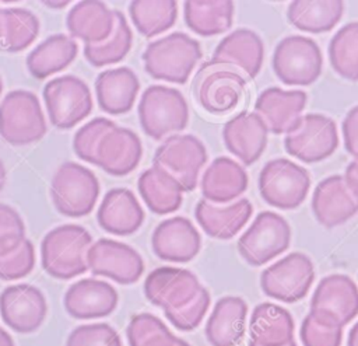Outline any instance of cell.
<instances>
[{"mask_svg":"<svg viewBox=\"0 0 358 346\" xmlns=\"http://www.w3.org/2000/svg\"><path fill=\"white\" fill-rule=\"evenodd\" d=\"M137 115L143 132L154 140H161L187 126L189 105L179 90L151 84L141 92Z\"/></svg>","mask_w":358,"mask_h":346,"instance_id":"3","label":"cell"},{"mask_svg":"<svg viewBox=\"0 0 358 346\" xmlns=\"http://www.w3.org/2000/svg\"><path fill=\"white\" fill-rule=\"evenodd\" d=\"M248 174L235 160L221 155L211 161L201 175L200 188L203 199L210 203H229L248 188Z\"/></svg>","mask_w":358,"mask_h":346,"instance_id":"28","label":"cell"},{"mask_svg":"<svg viewBox=\"0 0 358 346\" xmlns=\"http://www.w3.org/2000/svg\"><path fill=\"white\" fill-rule=\"evenodd\" d=\"M126 335L130 346H175L178 339L162 319L150 312L133 315Z\"/></svg>","mask_w":358,"mask_h":346,"instance_id":"40","label":"cell"},{"mask_svg":"<svg viewBox=\"0 0 358 346\" xmlns=\"http://www.w3.org/2000/svg\"><path fill=\"white\" fill-rule=\"evenodd\" d=\"M246 77L235 67L208 60L204 62L192 83L196 102L211 115H224L235 109L246 90Z\"/></svg>","mask_w":358,"mask_h":346,"instance_id":"4","label":"cell"},{"mask_svg":"<svg viewBox=\"0 0 358 346\" xmlns=\"http://www.w3.org/2000/svg\"><path fill=\"white\" fill-rule=\"evenodd\" d=\"M253 213L249 199L242 198L228 206H215L200 199L194 207V217L201 230L215 240H231L248 223Z\"/></svg>","mask_w":358,"mask_h":346,"instance_id":"29","label":"cell"},{"mask_svg":"<svg viewBox=\"0 0 358 346\" xmlns=\"http://www.w3.org/2000/svg\"><path fill=\"white\" fill-rule=\"evenodd\" d=\"M268 129L257 112L242 111L222 127V140L227 150L245 165L260 158L267 146Z\"/></svg>","mask_w":358,"mask_h":346,"instance_id":"21","label":"cell"},{"mask_svg":"<svg viewBox=\"0 0 358 346\" xmlns=\"http://www.w3.org/2000/svg\"><path fill=\"white\" fill-rule=\"evenodd\" d=\"M3 34H4V8H0V50L3 43Z\"/></svg>","mask_w":358,"mask_h":346,"instance_id":"53","label":"cell"},{"mask_svg":"<svg viewBox=\"0 0 358 346\" xmlns=\"http://www.w3.org/2000/svg\"><path fill=\"white\" fill-rule=\"evenodd\" d=\"M145 219L137 196L127 188L109 189L96 210L98 226L117 237H127L140 230Z\"/></svg>","mask_w":358,"mask_h":346,"instance_id":"23","label":"cell"},{"mask_svg":"<svg viewBox=\"0 0 358 346\" xmlns=\"http://www.w3.org/2000/svg\"><path fill=\"white\" fill-rule=\"evenodd\" d=\"M341 127L345 150L358 160V105L348 111Z\"/></svg>","mask_w":358,"mask_h":346,"instance_id":"47","label":"cell"},{"mask_svg":"<svg viewBox=\"0 0 358 346\" xmlns=\"http://www.w3.org/2000/svg\"><path fill=\"white\" fill-rule=\"evenodd\" d=\"M309 315L322 326L341 328L358 315V287L345 275H329L316 286Z\"/></svg>","mask_w":358,"mask_h":346,"instance_id":"8","label":"cell"},{"mask_svg":"<svg viewBox=\"0 0 358 346\" xmlns=\"http://www.w3.org/2000/svg\"><path fill=\"white\" fill-rule=\"evenodd\" d=\"M41 21L35 13L24 7L4 8V34L1 52L17 53L25 50L38 38Z\"/></svg>","mask_w":358,"mask_h":346,"instance_id":"38","label":"cell"},{"mask_svg":"<svg viewBox=\"0 0 358 346\" xmlns=\"http://www.w3.org/2000/svg\"><path fill=\"white\" fill-rule=\"evenodd\" d=\"M249 346H257V345H255L253 342H249ZM287 346H296V343H295V342H291V343L287 345Z\"/></svg>","mask_w":358,"mask_h":346,"instance_id":"55","label":"cell"},{"mask_svg":"<svg viewBox=\"0 0 358 346\" xmlns=\"http://www.w3.org/2000/svg\"><path fill=\"white\" fill-rule=\"evenodd\" d=\"M116 126V123L108 118L98 116L84 123L73 137V150L76 155L84 162L96 164V148L101 139Z\"/></svg>","mask_w":358,"mask_h":346,"instance_id":"41","label":"cell"},{"mask_svg":"<svg viewBox=\"0 0 358 346\" xmlns=\"http://www.w3.org/2000/svg\"><path fill=\"white\" fill-rule=\"evenodd\" d=\"M77 55L78 43L76 39L64 34H53L28 53L25 64L32 77L45 80L67 69Z\"/></svg>","mask_w":358,"mask_h":346,"instance_id":"33","label":"cell"},{"mask_svg":"<svg viewBox=\"0 0 358 346\" xmlns=\"http://www.w3.org/2000/svg\"><path fill=\"white\" fill-rule=\"evenodd\" d=\"M151 248L161 261L186 263L200 252L201 237L187 217L173 216L157 224L151 235Z\"/></svg>","mask_w":358,"mask_h":346,"instance_id":"18","label":"cell"},{"mask_svg":"<svg viewBox=\"0 0 358 346\" xmlns=\"http://www.w3.org/2000/svg\"><path fill=\"white\" fill-rule=\"evenodd\" d=\"M143 158V143L138 134L123 126H115L99 141L96 167L112 177L133 172Z\"/></svg>","mask_w":358,"mask_h":346,"instance_id":"20","label":"cell"},{"mask_svg":"<svg viewBox=\"0 0 358 346\" xmlns=\"http://www.w3.org/2000/svg\"><path fill=\"white\" fill-rule=\"evenodd\" d=\"M137 189L151 213L166 216L179 210L185 189L178 179L159 165L144 169L137 179Z\"/></svg>","mask_w":358,"mask_h":346,"instance_id":"31","label":"cell"},{"mask_svg":"<svg viewBox=\"0 0 358 346\" xmlns=\"http://www.w3.org/2000/svg\"><path fill=\"white\" fill-rule=\"evenodd\" d=\"M35 247L27 238L14 252L0 258V280L13 282L28 276L35 268Z\"/></svg>","mask_w":358,"mask_h":346,"instance_id":"45","label":"cell"},{"mask_svg":"<svg viewBox=\"0 0 358 346\" xmlns=\"http://www.w3.org/2000/svg\"><path fill=\"white\" fill-rule=\"evenodd\" d=\"M248 304L236 296L221 297L206 324V338L211 346L238 345L246 328Z\"/></svg>","mask_w":358,"mask_h":346,"instance_id":"30","label":"cell"},{"mask_svg":"<svg viewBox=\"0 0 358 346\" xmlns=\"http://www.w3.org/2000/svg\"><path fill=\"white\" fill-rule=\"evenodd\" d=\"M289 242L288 221L274 212H262L238 240V252L246 263L262 266L288 249Z\"/></svg>","mask_w":358,"mask_h":346,"instance_id":"11","label":"cell"},{"mask_svg":"<svg viewBox=\"0 0 358 346\" xmlns=\"http://www.w3.org/2000/svg\"><path fill=\"white\" fill-rule=\"evenodd\" d=\"M140 92V81L133 69L127 66L101 71L95 78V97L98 106L108 115L127 113Z\"/></svg>","mask_w":358,"mask_h":346,"instance_id":"24","label":"cell"},{"mask_svg":"<svg viewBox=\"0 0 358 346\" xmlns=\"http://www.w3.org/2000/svg\"><path fill=\"white\" fill-rule=\"evenodd\" d=\"M347 346H358V322L351 328V331L348 333Z\"/></svg>","mask_w":358,"mask_h":346,"instance_id":"50","label":"cell"},{"mask_svg":"<svg viewBox=\"0 0 358 346\" xmlns=\"http://www.w3.org/2000/svg\"><path fill=\"white\" fill-rule=\"evenodd\" d=\"M66 27L70 36L84 45L101 43L113 32L115 10L99 0L78 1L69 10Z\"/></svg>","mask_w":358,"mask_h":346,"instance_id":"27","label":"cell"},{"mask_svg":"<svg viewBox=\"0 0 358 346\" xmlns=\"http://www.w3.org/2000/svg\"><path fill=\"white\" fill-rule=\"evenodd\" d=\"M66 346H122V340L109 324L95 322L74 328L67 336Z\"/></svg>","mask_w":358,"mask_h":346,"instance_id":"44","label":"cell"},{"mask_svg":"<svg viewBox=\"0 0 358 346\" xmlns=\"http://www.w3.org/2000/svg\"><path fill=\"white\" fill-rule=\"evenodd\" d=\"M337 146L336 122L320 113L303 115L298 126L284 139L285 151L303 162H319L330 157Z\"/></svg>","mask_w":358,"mask_h":346,"instance_id":"14","label":"cell"},{"mask_svg":"<svg viewBox=\"0 0 358 346\" xmlns=\"http://www.w3.org/2000/svg\"><path fill=\"white\" fill-rule=\"evenodd\" d=\"M308 95L305 91H285L278 87L263 90L256 102L255 111L263 118L267 129L274 134L292 132L302 119Z\"/></svg>","mask_w":358,"mask_h":346,"instance_id":"22","label":"cell"},{"mask_svg":"<svg viewBox=\"0 0 358 346\" xmlns=\"http://www.w3.org/2000/svg\"><path fill=\"white\" fill-rule=\"evenodd\" d=\"M201 56L200 42L176 31L150 42L141 59L145 73L154 80L185 84Z\"/></svg>","mask_w":358,"mask_h":346,"instance_id":"1","label":"cell"},{"mask_svg":"<svg viewBox=\"0 0 358 346\" xmlns=\"http://www.w3.org/2000/svg\"><path fill=\"white\" fill-rule=\"evenodd\" d=\"M0 346H15L11 335L3 328H0Z\"/></svg>","mask_w":358,"mask_h":346,"instance_id":"49","label":"cell"},{"mask_svg":"<svg viewBox=\"0 0 358 346\" xmlns=\"http://www.w3.org/2000/svg\"><path fill=\"white\" fill-rule=\"evenodd\" d=\"M3 92V80H1V76H0V95Z\"/></svg>","mask_w":358,"mask_h":346,"instance_id":"56","label":"cell"},{"mask_svg":"<svg viewBox=\"0 0 358 346\" xmlns=\"http://www.w3.org/2000/svg\"><path fill=\"white\" fill-rule=\"evenodd\" d=\"M127 10L134 28L144 38L171 29L178 20V1L175 0H134L129 3Z\"/></svg>","mask_w":358,"mask_h":346,"instance_id":"36","label":"cell"},{"mask_svg":"<svg viewBox=\"0 0 358 346\" xmlns=\"http://www.w3.org/2000/svg\"><path fill=\"white\" fill-rule=\"evenodd\" d=\"M312 210L322 226L331 228L343 224L358 212V200L350 192L344 177L331 175L316 185Z\"/></svg>","mask_w":358,"mask_h":346,"instance_id":"25","label":"cell"},{"mask_svg":"<svg viewBox=\"0 0 358 346\" xmlns=\"http://www.w3.org/2000/svg\"><path fill=\"white\" fill-rule=\"evenodd\" d=\"M344 181H345L350 192L358 200V160H354L347 165V169L344 174Z\"/></svg>","mask_w":358,"mask_h":346,"instance_id":"48","label":"cell"},{"mask_svg":"<svg viewBox=\"0 0 358 346\" xmlns=\"http://www.w3.org/2000/svg\"><path fill=\"white\" fill-rule=\"evenodd\" d=\"M315 280V268L309 256L291 252L260 275V286L266 296L291 304L302 300Z\"/></svg>","mask_w":358,"mask_h":346,"instance_id":"12","label":"cell"},{"mask_svg":"<svg viewBox=\"0 0 358 346\" xmlns=\"http://www.w3.org/2000/svg\"><path fill=\"white\" fill-rule=\"evenodd\" d=\"M39 98L28 90H13L0 102V136L11 146H28L46 134Z\"/></svg>","mask_w":358,"mask_h":346,"instance_id":"6","label":"cell"},{"mask_svg":"<svg viewBox=\"0 0 358 346\" xmlns=\"http://www.w3.org/2000/svg\"><path fill=\"white\" fill-rule=\"evenodd\" d=\"M273 70L287 85H309L322 73L323 57L317 43L301 35L281 39L273 53Z\"/></svg>","mask_w":358,"mask_h":346,"instance_id":"9","label":"cell"},{"mask_svg":"<svg viewBox=\"0 0 358 346\" xmlns=\"http://www.w3.org/2000/svg\"><path fill=\"white\" fill-rule=\"evenodd\" d=\"M235 6L229 0H187L183 3V18L187 28L200 36H214L232 27Z\"/></svg>","mask_w":358,"mask_h":346,"instance_id":"34","label":"cell"},{"mask_svg":"<svg viewBox=\"0 0 358 346\" xmlns=\"http://www.w3.org/2000/svg\"><path fill=\"white\" fill-rule=\"evenodd\" d=\"M88 270L119 284L137 283L144 272L141 255L129 244L112 238H99L87 252Z\"/></svg>","mask_w":358,"mask_h":346,"instance_id":"15","label":"cell"},{"mask_svg":"<svg viewBox=\"0 0 358 346\" xmlns=\"http://www.w3.org/2000/svg\"><path fill=\"white\" fill-rule=\"evenodd\" d=\"M299 338L303 346H340L343 329L322 326L308 314L302 321Z\"/></svg>","mask_w":358,"mask_h":346,"instance_id":"46","label":"cell"},{"mask_svg":"<svg viewBox=\"0 0 358 346\" xmlns=\"http://www.w3.org/2000/svg\"><path fill=\"white\" fill-rule=\"evenodd\" d=\"M344 3L331 1H291L288 6V21L305 32H327L341 20Z\"/></svg>","mask_w":358,"mask_h":346,"instance_id":"35","label":"cell"},{"mask_svg":"<svg viewBox=\"0 0 358 346\" xmlns=\"http://www.w3.org/2000/svg\"><path fill=\"white\" fill-rule=\"evenodd\" d=\"M27 240L21 214L10 205L0 202V258L14 252Z\"/></svg>","mask_w":358,"mask_h":346,"instance_id":"43","label":"cell"},{"mask_svg":"<svg viewBox=\"0 0 358 346\" xmlns=\"http://www.w3.org/2000/svg\"><path fill=\"white\" fill-rule=\"evenodd\" d=\"M200 289L199 277L192 270L176 266L155 268L144 280L145 298L164 311L186 305Z\"/></svg>","mask_w":358,"mask_h":346,"instance_id":"17","label":"cell"},{"mask_svg":"<svg viewBox=\"0 0 358 346\" xmlns=\"http://www.w3.org/2000/svg\"><path fill=\"white\" fill-rule=\"evenodd\" d=\"M207 158L204 143L194 134H171L155 150L154 165L173 175L185 192H192Z\"/></svg>","mask_w":358,"mask_h":346,"instance_id":"13","label":"cell"},{"mask_svg":"<svg viewBox=\"0 0 358 346\" xmlns=\"http://www.w3.org/2000/svg\"><path fill=\"white\" fill-rule=\"evenodd\" d=\"M6 181H7V171H6V165H4L3 160L0 158V192H1V189L4 188V185H6Z\"/></svg>","mask_w":358,"mask_h":346,"instance_id":"52","label":"cell"},{"mask_svg":"<svg viewBox=\"0 0 358 346\" xmlns=\"http://www.w3.org/2000/svg\"><path fill=\"white\" fill-rule=\"evenodd\" d=\"M92 237L80 224H62L49 230L41 242L43 270L59 280H70L88 270L87 252Z\"/></svg>","mask_w":358,"mask_h":346,"instance_id":"2","label":"cell"},{"mask_svg":"<svg viewBox=\"0 0 358 346\" xmlns=\"http://www.w3.org/2000/svg\"><path fill=\"white\" fill-rule=\"evenodd\" d=\"M133 46V31L120 10H115V27L112 35L94 45H84V57L94 67H105L122 62Z\"/></svg>","mask_w":358,"mask_h":346,"instance_id":"37","label":"cell"},{"mask_svg":"<svg viewBox=\"0 0 358 346\" xmlns=\"http://www.w3.org/2000/svg\"><path fill=\"white\" fill-rule=\"evenodd\" d=\"M70 3H71V1H67V0H64V1H42L43 6H46V7H49V8H56V10L64 8V7H67Z\"/></svg>","mask_w":358,"mask_h":346,"instance_id":"51","label":"cell"},{"mask_svg":"<svg viewBox=\"0 0 358 346\" xmlns=\"http://www.w3.org/2000/svg\"><path fill=\"white\" fill-rule=\"evenodd\" d=\"M42 95L49 122L56 129L69 130L92 112L91 90L83 78L74 74L49 80L43 87Z\"/></svg>","mask_w":358,"mask_h":346,"instance_id":"7","label":"cell"},{"mask_svg":"<svg viewBox=\"0 0 358 346\" xmlns=\"http://www.w3.org/2000/svg\"><path fill=\"white\" fill-rule=\"evenodd\" d=\"M264 46L262 38L252 29L238 28L224 36L214 49L211 60L229 64L248 78H255L262 69Z\"/></svg>","mask_w":358,"mask_h":346,"instance_id":"26","label":"cell"},{"mask_svg":"<svg viewBox=\"0 0 358 346\" xmlns=\"http://www.w3.org/2000/svg\"><path fill=\"white\" fill-rule=\"evenodd\" d=\"M309 188L308 171L287 158L266 162L259 175V192L273 207L296 209L306 199Z\"/></svg>","mask_w":358,"mask_h":346,"instance_id":"10","label":"cell"},{"mask_svg":"<svg viewBox=\"0 0 358 346\" xmlns=\"http://www.w3.org/2000/svg\"><path fill=\"white\" fill-rule=\"evenodd\" d=\"M0 315L11 331L32 333L46 319V297L34 284L18 283L7 286L0 293Z\"/></svg>","mask_w":358,"mask_h":346,"instance_id":"16","label":"cell"},{"mask_svg":"<svg viewBox=\"0 0 358 346\" xmlns=\"http://www.w3.org/2000/svg\"><path fill=\"white\" fill-rule=\"evenodd\" d=\"M210 303H211L210 293L206 287L201 286V289L194 296V298L192 301H189L186 305L176 308V310L164 311V314H165L166 319L176 329L190 332L201 324L204 315L208 311Z\"/></svg>","mask_w":358,"mask_h":346,"instance_id":"42","label":"cell"},{"mask_svg":"<svg viewBox=\"0 0 358 346\" xmlns=\"http://www.w3.org/2000/svg\"><path fill=\"white\" fill-rule=\"evenodd\" d=\"M250 342L257 346H287L294 342V319L282 307L262 303L249 319Z\"/></svg>","mask_w":358,"mask_h":346,"instance_id":"32","label":"cell"},{"mask_svg":"<svg viewBox=\"0 0 358 346\" xmlns=\"http://www.w3.org/2000/svg\"><path fill=\"white\" fill-rule=\"evenodd\" d=\"M119 304L116 289L95 277H84L64 293L63 305L66 312L74 319H98L110 315Z\"/></svg>","mask_w":358,"mask_h":346,"instance_id":"19","label":"cell"},{"mask_svg":"<svg viewBox=\"0 0 358 346\" xmlns=\"http://www.w3.org/2000/svg\"><path fill=\"white\" fill-rule=\"evenodd\" d=\"M329 60L337 74L358 81V22L341 27L329 43Z\"/></svg>","mask_w":358,"mask_h":346,"instance_id":"39","label":"cell"},{"mask_svg":"<svg viewBox=\"0 0 358 346\" xmlns=\"http://www.w3.org/2000/svg\"><path fill=\"white\" fill-rule=\"evenodd\" d=\"M175 346H190L186 340H183V339H180V338H178L176 339V343H175Z\"/></svg>","mask_w":358,"mask_h":346,"instance_id":"54","label":"cell"},{"mask_svg":"<svg viewBox=\"0 0 358 346\" xmlns=\"http://www.w3.org/2000/svg\"><path fill=\"white\" fill-rule=\"evenodd\" d=\"M99 182L94 171L76 161L63 162L50 181V198L55 209L66 217L80 219L91 214L98 198Z\"/></svg>","mask_w":358,"mask_h":346,"instance_id":"5","label":"cell"}]
</instances>
